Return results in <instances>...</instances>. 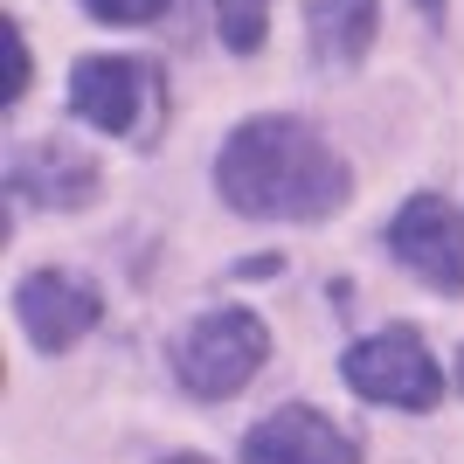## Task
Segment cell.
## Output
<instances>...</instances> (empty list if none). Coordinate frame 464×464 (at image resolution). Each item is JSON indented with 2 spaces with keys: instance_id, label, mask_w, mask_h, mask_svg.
I'll return each mask as SVG.
<instances>
[{
  "instance_id": "7",
  "label": "cell",
  "mask_w": 464,
  "mask_h": 464,
  "mask_svg": "<svg viewBox=\"0 0 464 464\" xmlns=\"http://www.w3.org/2000/svg\"><path fill=\"white\" fill-rule=\"evenodd\" d=\"M243 464H361V444L347 430H333L319 409L291 402L243 437Z\"/></svg>"
},
{
  "instance_id": "3",
  "label": "cell",
  "mask_w": 464,
  "mask_h": 464,
  "mask_svg": "<svg viewBox=\"0 0 464 464\" xmlns=\"http://www.w3.org/2000/svg\"><path fill=\"white\" fill-rule=\"evenodd\" d=\"M340 374H347L353 395L388 402V409H437V395H444V374H437V361H430L416 326H388V333L353 340Z\"/></svg>"
},
{
  "instance_id": "2",
  "label": "cell",
  "mask_w": 464,
  "mask_h": 464,
  "mask_svg": "<svg viewBox=\"0 0 464 464\" xmlns=\"http://www.w3.org/2000/svg\"><path fill=\"white\" fill-rule=\"evenodd\" d=\"M264 361H271V333H264V319L243 312V305L208 312V319H194V326L174 340V374H180L188 395H201V402L243 395Z\"/></svg>"
},
{
  "instance_id": "11",
  "label": "cell",
  "mask_w": 464,
  "mask_h": 464,
  "mask_svg": "<svg viewBox=\"0 0 464 464\" xmlns=\"http://www.w3.org/2000/svg\"><path fill=\"white\" fill-rule=\"evenodd\" d=\"M7 49H14V83H7V104H21V91H28V42H21V28H7Z\"/></svg>"
},
{
  "instance_id": "14",
  "label": "cell",
  "mask_w": 464,
  "mask_h": 464,
  "mask_svg": "<svg viewBox=\"0 0 464 464\" xmlns=\"http://www.w3.org/2000/svg\"><path fill=\"white\" fill-rule=\"evenodd\" d=\"M458 388H464V353H458Z\"/></svg>"
},
{
  "instance_id": "4",
  "label": "cell",
  "mask_w": 464,
  "mask_h": 464,
  "mask_svg": "<svg viewBox=\"0 0 464 464\" xmlns=\"http://www.w3.org/2000/svg\"><path fill=\"white\" fill-rule=\"evenodd\" d=\"M388 250L430 291H464V215L444 194H409L402 215L388 222Z\"/></svg>"
},
{
  "instance_id": "1",
  "label": "cell",
  "mask_w": 464,
  "mask_h": 464,
  "mask_svg": "<svg viewBox=\"0 0 464 464\" xmlns=\"http://www.w3.org/2000/svg\"><path fill=\"white\" fill-rule=\"evenodd\" d=\"M215 188L250 222H326L353 201V174L305 118H243L222 139Z\"/></svg>"
},
{
  "instance_id": "6",
  "label": "cell",
  "mask_w": 464,
  "mask_h": 464,
  "mask_svg": "<svg viewBox=\"0 0 464 464\" xmlns=\"http://www.w3.org/2000/svg\"><path fill=\"white\" fill-rule=\"evenodd\" d=\"M146 97H153V70L139 56H83L70 70V104H77L83 125L97 132H139V111H146Z\"/></svg>"
},
{
  "instance_id": "9",
  "label": "cell",
  "mask_w": 464,
  "mask_h": 464,
  "mask_svg": "<svg viewBox=\"0 0 464 464\" xmlns=\"http://www.w3.org/2000/svg\"><path fill=\"white\" fill-rule=\"evenodd\" d=\"M215 21H222V42L236 56H256L264 28H271V0H215Z\"/></svg>"
},
{
  "instance_id": "5",
  "label": "cell",
  "mask_w": 464,
  "mask_h": 464,
  "mask_svg": "<svg viewBox=\"0 0 464 464\" xmlns=\"http://www.w3.org/2000/svg\"><path fill=\"white\" fill-rule=\"evenodd\" d=\"M14 319L42 353H63L104 319V298H97V285H83L77 271H28L14 285Z\"/></svg>"
},
{
  "instance_id": "8",
  "label": "cell",
  "mask_w": 464,
  "mask_h": 464,
  "mask_svg": "<svg viewBox=\"0 0 464 464\" xmlns=\"http://www.w3.org/2000/svg\"><path fill=\"white\" fill-rule=\"evenodd\" d=\"M97 188V167L70 146H35V153L14 160V174H7V194L14 201H63V208H83Z\"/></svg>"
},
{
  "instance_id": "13",
  "label": "cell",
  "mask_w": 464,
  "mask_h": 464,
  "mask_svg": "<svg viewBox=\"0 0 464 464\" xmlns=\"http://www.w3.org/2000/svg\"><path fill=\"white\" fill-rule=\"evenodd\" d=\"M167 464H208V458H167Z\"/></svg>"
},
{
  "instance_id": "12",
  "label": "cell",
  "mask_w": 464,
  "mask_h": 464,
  "mask_svg": "<svg viewBox=\"0 0 464 464\" xmlns=\"http://www.w3.org/2000/svg\"><path fill=\"white\" fill-rule=\"evenodd\" d=\"M416 7H423V14H444V0H416Z\"/></svg>"
},
{
  "instance_id": "10",
  "label": "cell",
  "mask_w": 464,
  "mask_h": 464,
  "mask_svg": "<svg viewBox=\"0 0 464 464\" xmlns=\"http://www.w3.org/2000/svg\"><path fill=\"white\" fill-rule=\"evenodd\" d=\"M97 21H160L174 0H83Z\"/></svg>"
}]
</instances>
